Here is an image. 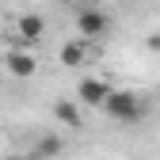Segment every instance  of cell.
<instances>
[{"label":"cell","instance_id":"obj_1","mask_svg":"<svg viewBox=\"0 0 160 160\" xmlns=\"http://www.w3.org/2000/svg\"><path fill=\"white\" fill-rule=\"evenodd\" d=\"M103 111L114 118V122H141L145 118V99L137 92H126V88H114L111 99L103 103Z\"/></svg>","mask_w":160,"mask_h":160},{"label":"cell","instance_id":"obj_2","mask_svg":"<svg viewBox=\"0 0 160 160\" xmlns=\"http://www.w3.org/2000/svg\"><path fill=\"white\" fill-rule=\"evenodd\" d=\"M111 80H103V76H84V80H80V84H76V103L80 107H99V111H103V103H107V99H111Z\"/></svg>","mask_w":160,"mask_h":160},{"label":"cell","instance_id":"obj_3","mask_svg":"<svg viewBox=\"0 0 160 160\" xmlns=\"http://www.w3.org/2000/svg\"><path fill=\"white\" fill-rule=\"evenodd\" d=\"M76 31H80V38H103L107 31H111V15L103 12V8H76Z\"/></svg>","mask_w":160,"mask_h":160},{"label":"cell","instance_id":"obj_4","mask_svg":"<svg viewBox=\"0 0 160 160\" xmlns=\"http://www.w3.org/2000/svg\"><path fill=\"white\" fill-rule=\"evenodd\" d=\"M4 69H8L15 80H31V76L38 72V61H34L27 50H8V53H4Z\"/></svg>","mask_w":160,"mask_h":160},{"label":"cell","instance_id":"obj_5","mask_svg":"<svg viewBox=\"0 0 160 160\" xmlns=\"http://www.w3.org/2000/svg\"><path fill=\"white\" fill-rule=\"evenodd\" d=\"M57 57H61V65H65V69H80V65L92 57V42H88V38H69Z\"/></svg>","mask_w":160,"mask_h":160},{"label":"cell","instance_id":"obj_6","mask_svg":"<svg viewBox=\"0 0 160 160\" xmlns=\"http://www.w3.org/2000/svg\"><path fill=\"white\" fill-rule=\"evenodd\" d=\"M15 31H19V38H23V42H38V38L46 34V19L38 15V12H27V15H19Z\"/></svg>","mask_w":160,"mask_h":160},{"label":"cell","instance_id":"obj_7","mask_svg":"<svg viewBox=\"0 0 160 160\" xmlns=\"http://www.w3.org/2000/svg\"><path fill=\"white\" fill-rule=\"evenodd\" d=\"M53 118L69 130H80L84 126V114H80V103H72V99H57L53 103Z\"/></svg>","mask_w":160,"mask_h":160},{"label":"cell","instance_id":"obj_8","mask_svg":"<svg viewBox=\"0 0 160 160\" xmlns=\"http://www.w3.org/2000/svg\"><path fill=\"white\" fill-rule=\"evenodd\" d=\"M38 152L42 156H57L61 152V141H57V137H42V141H38Z\"/></svg>","mask_w":160,"mask_h":160},{"label":"cell","instance_id":"obj_9","mask_svg":"<svg viewBox=\"0 0 160 160\" xmlns=\"http://www.w3.org/2000/svg\"><path fill=\"white\" fill-rule=\"evenodd\" d=\"M76 8H95V0H76Z\"/></svg>","mask_w":160,"mask_h":160},{"label":"cell","instance_id":"obj_10","mask_svg":"<svg viewBox=\"0 0 160 160\" xmlns=\"http://www.w3.org/2000/svg\"><path fill=\"white\" fill-rule=\"evenodd\" d=\"M8 160H23V156H8Z\"/></svg>","mask_w":160,"mask_h":160}]
</instances>
